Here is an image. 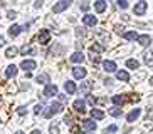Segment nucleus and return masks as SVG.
<instances>
[{"instance_id":"obj_24","label":"nucleus","mask_w":153,"mask_h":134,"mask_svg":"<svg viewBox=\"0 0 153 134\" xmlns=\"http://www.w3.org/2000/svg\"><path fill=\"white\" fill-rule=\"evenodd\" d=\"M126 67H130V69L136 71V69L140 67V62L136 60V59H130V60H126Z\"/></svg>"},{"instance_id":"obj_5","label":"nucleus","mask_w":153,"mask_h":134,"mask_svg":"<svg viewBox=\"0 0 153 134\" xmlns=\"http://www.w3.org/2000/svg\"><path fill=\"white\" fill-rule=\"evenodd\" d=\"M81 126H82V129H84L88 134H91V133H94L96 131V122H93L91 119H84L81 122Z\"/></svg>"},{"instance_id":"obj_4","label":"nucleus","mask_w":153,"mask_h":134,"mask_svg":"<svg viewBox=\"0 0 153 134\" xmlns=\"http://www.w3.org/2000/svg\"><path fill=\"white\" fill-rule=\"evenodd\" d=\"M37 39H39L41 45H47V44L51 42V32L47 30V29H42V30L39 32V35H37Z\"/></svg>"},{"instance_id":"obj_41","label":"nucleus","mask_w":153,"mask_h":134,"mask_svg":"<svg viewBox=\"0 0 153 134\" xmlns=\"http://www.w3.org/2000/svg\"><path fill=\"white\" fill-rule=\"evenodd\" d=\"M5 44V39H4V37H2V35H0V47H2V45H4Z\"/></svg>"},{"instance_id":"obj_39","label":"nucleus","mask_w":153,"mask_h":134,"mask_svg":"<svg viewBox=\"0 0 153 134\" xmlns=\"http://www.w3.org/2000/svg\"><path fill=\"white\" fill-rule=\"evenodd\" d=\"M19 114H20V116H24V114H25V107H19Z\"/></svg>"},{"instance_id":"obj_33","label":"nucleus","mask_w":153,"mask_h":134,"mask_svg":"<svg viewBox=\"0 0 153 134\" xmlns=\"http://www.w3.org/2000/svg\"><path fill=\"white\" fill-rule=\"evenodd\" d=\"M118 5H120V7H121V9L125 10L126 7H128V2H126V0H118Z\"/></svg>"},{"instance_id":"obj_40","label":"nucleus","mask_w":153,"mask_h":134,"mask_svg":"<svg viewBox=\"0 0 153 134\" xmlns=\"http://www.w3.org/2000/svg\"><path fill=\"white\" fill-rule=\"evenodd\" d=\"M42 5V0H37L36 4H34V7H36V9H39V7H41Z\"/></svg>"},{"instance_id":"obj_3","label":"nucleus","mask_w":153,"mask_h":134,"mask_svg":"<svg viewBox=\"0 0 153 134\" xmlns=\"http://www.w3.org/2000/svg\"><path fill=\"white\" fill-rule=\"evenodd\" d=\"M146 9H148V4H146L145 0H140L138 4L133 7V13H135V15H145Z\"/></svg>"},{"instance_id":"obj_32","label":"nucleus","mask_w":153,"mask_h":134,"mask_svg":"<svg viewBox=\"0 0 153 134\" xmlns=\"http://www.w3.org/2000/svg\"><path fill=\"white\" fill-rule=\"evenodd\" d=\"M49 133H51V134H59V126H57V124H51Z\"/></svg>"},{"instance_id":"obj_2","label":"nucleus","mask_w":153,"mask_h":134,"mask_svg":"<svg viewBox=\"0 0 153 134\" xmlns=\"http://www.w3.org/2000/svg\"><path fill=\"white\" fill-rule=\"evenodd\" d=\"M71 4H72V0H61V2H57V4L52 7V12H54V13H61V12H64V10L68 9Z\"/></svg>"},{"instance_id":"obj_28","label":"nucleus","mask_w":153,"mask_h":134,"mask_svg":"<svg viewBox=\"0 0 153 134\" xmlns=\"http://www.w3.org/2000/svg\"><path fill=\"white\" fill-rule=\"evenodd\" d=\"M36 80L39 84H47V82H49V76H47V74H39V76L36 77Z\"/></svg>"},{"instance_id":"obj_30","label":"nucleus","mask_w":153,"mask_h":134,"mask_svg":"<svg viewBox=\"0 0 153 134\" xmlns=\"http://www.w3.org/2000/svg\"><path fill=\"white\" fill-rule=\"evenodd\" d=\"M22 54H36V49H34V47H32V45H24L22 47Z\"/></svg>"},{"instance_id":"obj_6","label":"nucleus","mask_w":153,"mask_h":134,"mask_svg":"<svg viewBox=\"0 0 153 134\" xmlns=\"http://www.w3.org/2000/svg\"><path fill=\"white\" fill-rule=\"evenodd\" d=\"M57 96V85L56 84H47L44 89V97H54Z\"/></svg>"},{"instance_id":"obj_21","label":"nucleus","mask_w":153,"mask_h":134,"mask_svg":"<svg viewBox=\"0 0 153 134\" xmlns=\"http://www.w3.org/2000/svg\"><path fill=\"white\" fill-rule=\"evenodd\" d=\"M145 64L148 67H153V49L145 54Z\"/></svg>"},{"instance_id":"obj_15","label":"nucleus","mask_w":153,"mask_h":134,"mask_svg":"<svg viewBox=\"0 0 153 134\" xmlns=\"http://www.w3.org/2000/svg\"><path fill=\"white\" fill-rule=\"evenodd\" d=\"M140 114H141V111H140V109H133V111L126 116V121H128V122H133V121H136L140 117Z\"/></svg>"},{"instance_id":"obj_17","label":"nucleus","mask_w":153,"mask_h":134,"mask_svg":"<svg viewBox=\"0 0 153 134\" xmlns=\"http://www.w3.org/2000/svg\"><path fill=\"white\" fill-rule=\"evenodd\" d=\"M116 79L123 80V82H128V80H130V74H128L126 71H118L116 72Z\"/></svg>"},{"instance_id":"obj_1","label":"nucleus","mask_w":153,"mask_h":134,"mask_svg":"<svg viewBox=\"0 0 153 134\" xmlns=\"http://www.w3.org/2000/svg\"><path fill=\"white\" fill-rule=\"evenodd\" d=\"M62 111V104L61 102H52L49 107H47V111L44 112L45 117H52L54 114H59V112Z\"/></svg>"},{"instance_id":"obj_36","label":"nucleus","mask_w":153,"mask_h":134,"mask_svg":"<svg viewBox=\"0 0 153 134\" xmlns=\"http://www.w3.org/2000/svg\"><path fill=\"white\" fill-rule=\"evenodd\" d=\"M88 9H89V4H88V2H82V4H81V10H84V12H86Z\"/></svg>"},{"instance_id":"obj_7","label":"nucleus","mask_w":153,"mask_h":134,"mask_svg":"<svg viewBox=\"0 0 153 134\" xmlns=\"http://www.w3.org/2000/svg\"><path fill=\"white\" fill-rule=\"evenodd\" d=\"M20 67H22L24 71L30 72V71H34V69L37 67V64H36V60H32V59H25V60H22V64H20Z\"/></svg>"},{"instance_id":"obj_25","label":"nucleus","mask_w":153,"mask_h":134,"mask_svg":"<svg viewBox=\"0 0 153 134\" xmlns=\"http://www.w3.org/2000/svg\"><path fill=\"white\" fill-rule=\"evenodd\" d=\"M113 104H116V106H123V104H125V96H113Z\"/></svg>"},{"instance_id":"obj_18","label":"nucleus","mask_w":153,"mask_h":134,"mask_svg":"<svg viewBox=\"0 0 153 134\" xmlns=\"http://www.w3.org/2000/svg\"><path fill=\"white\" fill-rule=\"evenodd\" d=\"M17 72H19V69L14 66V64H12V66L7 67V71H5V76H7V77H15V76H17Z\"/></svg>"},{"instance_id":"obj_10","label":"nucleus","mask_w":153,"mask_h":134,"mask_svg":"<svg viewBox=\"0 0 153 134\" xmlns=\"http://www.w3.org/2000/svg\"><path fill=\"white\" fill-rule=\"evenodd\" d=\"M82 24H84V25H88V27H94L96 24H98V20H96L94 15H89V13H88V15H84V17H82Z\"/></svg>"},{"instance_id":"obj_45","label":"nucleus","mask_w":153,"mask_h":134,"mask_svg":"<svg viewBox=\"0 0 153 134\" xmlns=\"http://www.w3.org/2000/svg\"><path fill=\"white\" fill-rule=\"evenodd\" d=\"M82 134H88V133H82Z\"/></svg>"},{"instance_id":"obj_26","label":"nucleus","mask_w":153,"mask_h":134,"mask_svg":"<svg viewBox=\"0 0 153 134\" xmlns=\"http://www.w3.org/2000/svg\"><path fill=\"white\" fill-rule=\"evenodd\" d=\"M108 112L113 117H120L123 114V109H120V107H111V109H108Z\"/></svg>"},{"instance_id":"obj_19","label":"nucleus","mask_w":153,"mask_h":134,"mask_svg":"<svg viewBox=\"0 0 153 134\" xmlns=\"http://www.w3.org/2000/svg\"><path fill=\"white\" fill-rule=\"evenodd\" d=\"M64 89H66V92H68V94H74V92H76V84H74L72 80H68V82L64 84Z\"/></svg>"},{"instance_id":"obj_23","label":"nucleus","mask_w":153,"mask_h":134,"mask_svg":"<svg viewBox=\"0 0 153 134\" xmlns=\"http://www.w3.org/2000/svg\"><path fill=\"white\" fill-rule=\"evenodd\" d=\"M19 49L17 47H9V49L5 50V57H9V59H14L15 55H17Z\"/></svg>"},{"instance_id":"obj_20","label":"nucleus","mask_w":153,"mask_h":134,"mask_svg":"<svg viewBox=\"0 0 153 134\" xmlns=\"http://www.w3.org/2000/svg\"><path fill=\"white\" fill-rule=\"evenodd\" d=\"M82 60H84V54L79 52V50L71 55V62H82Z\"/></svg>"},{"instance_id":"obj_14","label":"nucleus","mask_w":153,"mask_h":134,"mask_svg":"<svg viewBox=\"0 0 153 134\" xmlns=\"http://www.w3.org/2000/svg\"><path fill=\"white\" fill-rule=\"evenodd\" d=\"M103 69L106 72H114V71H116V64L113 62V60H104V62H103Z\"/></svg>"},{"instance_id":"obj_38","label":"nucleus","mask_w":153,"mask_h":134,"mask_svg":"<svg viewBox=\"0 0 153 134\" xmlns=\"http://www.w3.org/2000/svg\"><path fill=\"white\" fill-rule=\"evenodd\" d=\"M59 99H61V102H66V101H68V96H62V94H59Z\"/></svg>"},{"instance_id":"obj_31","label":"nucleus","mask_w":153,"mask_h":134,"mask_svg":"<svg viewBox=\"0 0 153 134\" xmlns=\"http://www.w3.org/2000/svg\"><path fill=\"white\" fill-rule=\"evenodd\" d=\"M118 131V126H109V127H106V129H104V134H114Z\"/></svg>"},{"instance_id":"obj_35","label":"nucleus","mask_w":153,"mask_h":134,"mask_svg":"<svg viewBox=\"0 0 153 134\" xmlns=\"http://www.w3.org/2000/svg\"><path fill=\"white\" fill-rule=\"evenodd\" d=\"M42 109H44V106H42V104H37L36 109H34V112H36V114H39V112H41Z\"/></svg>"},{"instance_id":"obj_9","label":"nucleus","mask_w":153,"mask_h":134,"mask_svg":"<svg viewBox=\"0 0 153 134\" xmlns=\"http://www.w3.org/2000/svg\"><path fill=\"white\" fill-rule=\"evenodd\" d=\"M72 76L76 77V79H84L88 76V71H86L84 67H74L72 69Z\"/></svg>"},{"instance_id":"obj_11","label":"nucleus","mask_w":153,"mask_h":134,"mask_svg":"<svg viewBox=\"0 0 153 134\" xmlns=\"http://www.w3.org/2000/svg\"><path fill=\"white\" fill-rule=\"evenodd\" d=\"M91 89H93V82H89V80H84L81 84V87H79V92L84 94V96H88V94L91 92Z\"/></svg>"},{"instance_id":"obj_29","label":"nucleus","mask_w":153,"mask_h":134,"mask_svg":"<svg viewBox=\"0 0 153 134\" xmlns=\"http://www.w3.org/2000/svg\"><path fill=\"white\" fill-rule=\"evenodd\" d=\"M123 37H125L126 40H136L138 39V34H136V32H125V34H123Z\"/></svg>"},{"instance_id":"obj_34","label":"nucleus","mask_w":153,"mask_h":134,"mask_svg":"<svg viewBox=\"0 0 153 134\" xmlns=\"http://www.w3.org/2000/svg\"><path fill=\"white\" fill-rule=\"evenodd\" d=\"M7 17H9V18H15V17H17V12H14V10H9Z\"/></svg>"},{"instance_id":"obj_43","label":"nucleus","mask_w":153,"mask_h":134,"mask_svg":"<svg viewBox=\"0 0 153 134\" xmlns=\"http://www.w3.org/2000/svg\"><path fill=\"white\" fill-rule=\"evenodd\" d=\"M150 84H152V85H153V77H152V79H150Z\"/></svg>"},{"instance_id":"obj_42","label":"nucleus","mask_w":153,"mask_h":134,"mask_svg":"<svg viewBox=\"0 0 153 134\" xmlns=\"http://www.w3.org/2000/svg\"><path fill=\"white\" fill-rule=\"evenodd\" d=\"M30 134H41V131H39V129H34V131H32Z\"/></svg>"},{"instance_id":"obj_13","label":"nucleus","mask_w":153,"mask_h":134,"mask_svg":"<svg viewBox=\"0 0 153 134\" xmlns=\"http://www.w3.org/2000/svg\"><path fill=\"white\" fill-rule=\"evenodd\" d=\"M140 42V45H143V47H146V45L152 44V37L148 35V34H145V35H138V39H136Z\"/></svg>"},{"instance_id":"obj_22","label":"nucleus","mask_w":153,"mask_h":134,"mask_svg":"<svg viewBox=\"0 0 153 134\" xmlns=\"http://www.w3.org/2000/svg\"><path fill=\"white\" fill-rule=\"evenodd\" d=\"M89 50H91V54H96V55H98V54H101L104 50V47L101 44H93L89 47Z\"/></svg>"},{"instance_id":"obj_37","label":"nucleus","mask_w":153,"mask_h":134,"mask_svg":"<svg viewBox=\"0 0 153 134\" xmlns=\"http://www.w3.org/2000/svg\"><path fill=\"white\" fill-rule=\"evenodd\" d=\"M76 34H77L79 37H84V30H82V29H77V30H76Z\"/></svg>"},{"instance_id":"obj_16","label":"nucleus","mask_w":153,"mask_h":134,"mask_svg":"<svg viewBox=\"0 0 153 134\" xmlns=\"http://www.w3.org/2000/svg\"><path fill=\"white\" fill-rule=\"evenodd\" d=\"M20 32H22V27L17 25V24H14V25L9 29V35H10V37H17Z\"/></svg>"},{"instance_id":"obj_44","label":"nucleus","mask_w":153,"mask_h":134,"mask_svg":"<svg viewBox=\"0 0 153 134\" xmlns=\"http://www.w3.org/2000/svg\"><path fill=\"white\" fill-rule=\"evenodd\" d=\"M15 134H24V133H22V131H17V133H15Z\"/></svg>"},{"instance_id":"obj_12","label":"nucleus","mask_w":153,"mask_h":134,"mask_svg":"<svg viewBox=\"0 0 153 134\" xmlns=\"http://www.w3.org/2000/svg\"><path fill=\"white\" fill-rule=\"evenodd\" d=\"M106 7H108L106 0H96V2H94V10L98 13H103L104 10H106Z\"/></svg>"},{"instance_id":"obj_27","label":"nucleus","mask_w":153,"mask_h":134,"mask_svg":"<svg viewBox=\"0 0 153 134\" xmlns=\"http://www.w3.org/2000/svg\"><path fill=\"white\" fill-rule=\"evenodd\" d=\"M91 117H93V119H103L104 112L99 111V109H93V111H91Z\"/></svg>"},{"instance_id":"obj_8","label":"nucleus","mask_w":153,"mask_h":134,"mask_svg":"<svg viewBox=\"0 0 153 134\" xmlns=\"http://www.w3.org/2000/svg\"><path fill=\"white\" fill-rule=\"evenodd\" d=\"M72 107H74V111L76 112H81V114L86 112V102L82 101V99H76L74 104H72Z\"/></svg>"}]
</instances>
